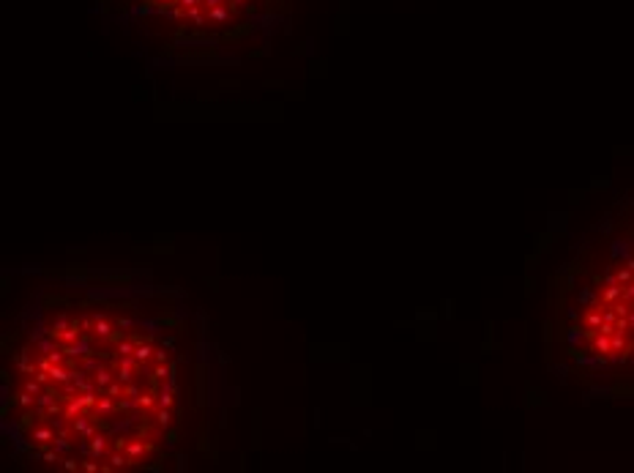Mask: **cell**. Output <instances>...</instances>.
Masks as SVG:
<instances>
[{
  "mask_svg": "<svg viewBox=\"0 0 634 473\" xmlns=\"http://www.w3.org/2000/svg\"><path fill=\"white\" fill-rule=\"evenodd\" d=\"M0 358V429L25 468H183L214 438L205 317L148 271L44 273L11 315Z\"/></svg>",
  "mask_w": 634,
  "mask_h": 473,
  "instance_id": "cell-1",
  "label": "cell"
},
{
  "mask_svg": "<svg viewBox=\"0 0 634 473\" xmlns=\"http://www.w3.org/2000/svg\"><path fill=\"white\" fill-rule=\"evenodd\" d=\"M279 0H121L137 20H161L170 47L216 49L249 39L260 17H271Z\"/></svg>",
  "mask_w": 634,
  "mask_h": 473,
  "instance_id": "cell-2",
  "label": "cell"
}]
</instances>
